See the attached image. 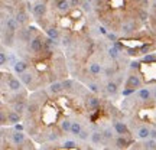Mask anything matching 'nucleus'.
I'll list each match as a JSON object with an SVG mask.
<instances>
[{"label": "nucleus", "mask_w": 156, "mask_h": 150, "mask_svg": "<svg viewBox=\"0 0 156 150\" xmlns=\"http://www.w3.org/2000/svg\"><path fill=\"white\" fill-rule=\"evenodd\" d=\"M101 72V65L98 62H91L90 64V74L91 75H100Z\"/></svg>", "instance_id": "27"}, {"label": "nucleus", "mask_w": 156, "mask_h": 150, "mask_svg": "<svg viewBox=\"0 0 156 150\" xmlns=\"http://www.w3.org/2000/svg\"><path fill=\"white\" fill-rule=\"evenodd\" d=\"M62 91H65V89H64V85H62V82H59V81H54V82H51V85H49V92L52 95L61 94Z\"/></svg>", "instance_id": "18"}, {"label": "nucleus", "mask_w": 156, "mask_h": 150, "mask_svg": "<svg viewBox=\"0 0 156 150\" xmlns=\"http://www.w3.org/2000/svg\"><path fill=\"white\" fill-rule=\"evenodd\" d=\"M7 121H9V124L15 126V124H17V123L22 121V114H19V113L15 111V110L7 111Z\"/></svg>", "instance_id": "15"}, {"label": "nucleus", "mask_w": 156, "mask_h": 150, "mask_svg": "<svg viewBox=\"0 0 156 150\" xmlns=\"http://www.w3.org/2000/svg\"><path fill=\"white\" fill-rule=\"evenodd\" d=\"M84 0H69V5H71V9H77V7H81Z\"/></svg>", "instance_id": "42"}, {"label": "nucleus", "mask_w": 156, "mask_h": 150, "mask_svg": "<svg viewBox=\"0 0 156 150\" xmlns=\"http://www.w3.org/2000/svg\"><path fill=\"white\" fill-rule=\"evenodd\" d=\"M19 149H35V146H34V141L32 140H25L22 145L19 146Z\"/></svg>", "instance_id": "39"}, {"label": "nucleus", "mask_w": 156, "mask_h": 150, "mask_svg": "<svg viewBox=\"0 0 156 150\" xmlns=\"http://www.w3.org/2000/svg\"><path fill=\"white\" fill-rule=\"evenodd\" d=\"M77 137L80 140H83V141H87V140L91 137V131H90V130H87V128H83V130H81V133L78 134Z\"/></svg>", "instance_id": "32"}, {"label": "nucleus", "mask_w": 156, "mask_h": 150, "mask_svg": "<svg viewBox=\"0 0 156 150\" xmlns=\"http://www.w3.org/2000/svg\"><path fill=\"white\" fill-rule=\"evenodd\" d=\"M46 33H48V36H49V38L55 39V40H58V39L61 38V33H59L58 28H55V26H51V28L46 30Z\"/></svg>", "instance_id": "26"}, {"label": "nucleus", "mask_w": 156, "mask_h": 150, "mask_svg": "<svg viewBox=\"0 0 156 150\" xmlns=\"http://www.w3.org/2000/svg\"><path fill=\"white\" fill-rule=\"evenodd\" d=\"M119 85H120L119 82L113 81V79H108V81L106 82V91H107V94L117 95V94H119Z\"/></svg>", "instance_id": "14"}, {"label": "nucleus", "mask_w": 156, "mask_h": 150, "mask_svg": "<svg viewBox=\"0 0 156 150\" xmlns=\"http://www.w3.org/2000/svg\"><path fill=\"white\" fill-rule=\"evenodd\" d=\"M16 62H17V59L15 58L13 54H7V64H9V65L15 67V64H16Z\"/></svg>", "instance_id": "43"}, {"label": "nucleus", "mask_w": 156, "mask_h": 150, "mask_svg": "<svg viewBox=\"0 0 156 150\" xmlns=\"http://www.w3.org/2000/svg\"><path fill=\"white\" fill-rule=\"evenodd\" d=\"M107 38L110 39V42H113V44H114V42H117V36L114 33H107Z\"/></svg>", "instance_id": "45"}, {"label": "nucleus", "mask_w": 156, "mask_h": 150, "mask_svg": "<svg viewBox=\"0 0 156 150\" xmlns=\"http://www.w3.org/2000/svg\"><path fill=\"white\" fill-rule=\"evenodd\" d=\"M62 46H65V48H68V46H71V44H73V40H71V36L69 35H65L64 38H62Z\"/></svg>", "instance_id": "40"}, {"label": "nucleus", "mask_w": 156, "mask_h": 150, "mask_svg": "<svg viewBox=\"0 0 156 150\" xmlns=\"http://www.w3.org/2000/svg\"><path fill=\"white\" fill-rule=\"evenodd\" d=\"M90 140H91V143L95 145V146H100L106 141L101 130H94V131H91V137H90Z\"/></svg>", "instance_id": "13"}, {"label": "nucleus", "mask_w": 156, "mask_h": 150, "mask_svg": "<svg viewBox=\"0 0 156 150\" xmlns=\"http://www.w3.org/2000/svg\"><path fill=\"white\" fill-rule=\"evenodd\" d=\"M87 87H88L90 91H93V92H95V94H98V92H100V87H98V84H97V82L90 81V82L87 84Z\"/></svg>", "instance_id": "38"}, {"label": "nucleus", "mask_w": 156, "mask_h": 150, "mask_svg": "<svg viewBox=\"0 0 156 150\" xmlns=\"http://www.w3.org/2000/svg\"><path fill=\"white\" fill-rule=\"evenodd\" d=\"M59 134L61 133L49 131V133H46V140H48V141H58V140H59Z\"/></svg>", "instance_id": "35"}, {"label": "nucleus", "mask_w": 156, "mask_h": 150, "mask_svg": "<svg viewBox=\"0 0 156 150\" xmlns=\"http://www.w3.org/2000/svg\"><path fill=\"white\" fill-rule=\"evenodd\" d=\"M28 69H29V64L26 61H17L15 64V67H13V71L16 72V75H20V74H23Z\"/></svg>", "instance_id": "16"}, {"label": "nucleus", "mask_w": 156, "mask_h": 150, "mask_svg": "<svg viewBox=\"0 0 156 150\" xmlns=\"http://www.w3.org/2000/svg\"><path fill=\"white\" fill-rule=\"evenodd\" d=\"M15 17H16V20L19 22L20 26H26V25L29 23V19H30L28 10H25V9H22V7L16 9V12H15Z\"/></svg>", "instance_id": "6"}, {"label": "nucleus", "mask_w": 156, "mask_h": 150, "mask_svg": "<svg viewBox=\"0 0 156 150\" xmlns=\"http://www.w3.org/2000/svg\"><path fill=\"white\" fill-rule=\"evenodd\" d=\"M142 78L137 75V74H132L129 75L127 79H126V88H130V89H139L142 87Z\"/></svg>", "instance_id": "5"}, {"label": "nucleus", "mask_w": 156, "mask_h": 150, "mask_svg": "<svg viewBox=\"0 0 156 150\" xmlns=\"http://www.w3.org/2000/svg\"><path fill=\"white\" fill-rule=\"evenodd\" d=\"M2 28L9 29V30H12V32H17V30L20 29V25H19V22L16 20V17L15 16L13 17L9 16L5 22H2Z\"/></svg>", "instance_id": "9"}, {"label": "nucleus", "mask_w": 156, "mask_h": 150, "mask_svg": "<svg viewBox=\"0 0 156 150\" xmlns=\"http://www.w3.org/2000/svg\"><path fill=\"white\" fill-rule=\"evenodd\" d=\"M22 81L20 78H16V77H9L7 78V88L13 91V92H17V91H22Z\"/></svg>", "instance_id": "10"}, {"label": "nucleus", "mask_w": 156, "mask_h": 150, "mask_svg": "<svg viewBox=\"0 0 156 150\" xmlns=\"http://www.w3.org/2000/svg\"><path fill=\"white\" fill-rule=\"evenodd\" d=\"M39 108H41V104L36 103L34 98H30V101H29V104H28V113L29 114H35V113H38Z\"/></svg>", "instance_id": "25"}, {"label": "nucleus", "mask_w": 156, "mask_h": 150, "mask_svg": "<svg viewBox=\"0 0 156 150\" xmlns=\"http://www.w3.org/2000/svg\"><path fill=\"white\" fill-rule=\"evenodd\" d=\"M137 29H139V19L134 17V19H127V20H124V22L120 25L119 30H120L124 36H132Z\"/></svg>", "instance_id": "2"}, {"label": "nucleus", "mask_w": 156, "mask_h": 150, "mask_svg": "<svg viewBox=\"0 0 156 150\" xmlns=\"http://www.w3.org/2000/svg\"><path fill=\"white\" fill-rule=\"evenodd\" d=\"M136 2H137V3H139V5L142 6V7H147V6H149V2H151V0H136Z\"/></svg>", "instance_id": "44"}, {"label": "nucleus", "mask_w": 156, "mask_h": 150, "mask_svg": "<svg viewBox=\"0 0 156 150\" xmlns=\"http://www.w3.org/2000/svg\"><path fill=\"white\" fill-rule=\"evenodd\" d=\"M45 36L44 35H35L34 38H32V40L28 44V51L32 54V55H41L42 52H44L45 49Z\"/></svg>", "instance_id": "1"}, {"label": "nucleus", "mask_w": 156, "mask_h": 150, "mask_svg": "<svg viewBox=\"0 0 156 150\" xmlns=\"http://www.w3.org/2000/svg\"><path fill=\"white\" fill-rule=\"evenodd\" d=\"M113 126H114V131H116L117 134H129L127 126H126L123 121H114Z\"/></svg>", "instance_id": "19"}, {"label": "nucleus", "mask_w": 156, "mask_h": 150, "mask_svg": "<svg viewBox=\"0 0 156 150\" xmlns=\"http://www.w3.org/2000/svg\"><path fill=\"white\" fill-rule=\"evenodd\" d=\"M151 130L152 128H149L147 126H142V127H139V130H137V136H139V139H149L151 137Z\"/></svg>", "instance_id": "22"}, {"label": "nucleus", "mask_w": 156, "mask_h": 150, "mask_svg": "<svg viewBox=\"0 0 156 150\" xmlns=\"http://www.w3.org/2000/svg\"><path fill=\"white\" fill-rule=\"evenodd\" d=\"M132 68H139V62H132Z\"/></svg>", "instance_id": "47"}, {"label": "nucleus", "mask_w": 156, "mask_h": 150, "mask_svg": "<svg viewBox=\"0 0 156 150\" xmlns=\"http://www.w3.org/2000/svg\"><path fill=\"white\" fill-rule=\"evenodd\" d=\"M17 40V32H12L9 29L2 28V45L7 48H13Z\"/></svg>", "instance_id": "3"}, {"label": "nucleus", "mask_w": 156, "mask_h": 150, "mask_svg": "<svg viewBox=\"0 0 156 150\" xmlns=\"http://www.w3.org/2000/svg\"><path fill=\"white\" fill-rule=\"evenodd\" d=\"M81 130H83V126L77 121H73V126H71V134L74 136H78V134L81 133Z\"/></svg>", "instance_id": "31"}, {"label": "nucleus", "mask_w": 156, "mask_h": 150, "mask_svg": "<svg viewBox=\"0 0 156 150\" xmlns=\"http://www.w3.org/2000/svg\"><path fill=\"white\" fill-rule=\"evenodd\" d=\"M35 77H36V75H34V74L29 72V71H25L23 74H20V75H19L20 81H22V82L25 84V85H26V87H28L29 89H30V88H35V87H34Z\"/></svg>", "instance_id": "11"}, {"label": "nucleus", "mask_w": 156, "mask_h": 150, "mask_svg": "<svg viewBox=\"0 0 156 150\" xmlns=\"http://www.w3.org/2000/svg\"><path fill=\"white\" fill-rule=\"evenodd\" d=\"M81 9H83V10L85 12V13H87V12H91V10H93V7H91V3H90L88 0H87V2L84 0L83 5H81Z\"/></svg>", "instance_id": "41"}, {"label": "nucleus", "mask_w": 156, "mask_h": 150, "mask_svg": "<svg viewBox=\"0 0 156 150\" xmlns=\"http://www.w3.org/2000/svg\"><path fill=\"white\" fill-rule=\"evenodd\" d=\"M56 10L61 12V13H68V12L71 10L69 0H58L56 2Z\"/></svg>", "instance_id": "17"}, {"label": "nucleus", "mask_w": 156, "mask_h": 150, "mask_svg": "<svg viewBox=\"0 0 156 150\" xmlns=\"http://www.w3.org/2000/svg\"><path fill=\"white\" fill-rule=\"evenodd\" d=\"M143 64H153V62H156V55L155 54H147V55L143 56Z\"/></svg>", "instance_id": "36"}, {"label": "nucleus", "mask_w": 156, "mask_h": 150, "mask_svg": "<svg viewBox=\"0 0 156 150\" xmlns=\"http://www.w3.org/2000/svg\"><path fill=\"white\" fill-rule=\"evenodd\" d=\"M137 19H139L140 23L147 22V19H149V13H147V10H146V7H140L139 10H137Z\"/></svg>", "instance_id": "24"}, {"label": "nucleus", "mask_w": 156, "mask_h": 150, "mask_svg": "<svg viewBox=\"0 0 156 150\" xmlns=\"http://www.w3.org/2000/svg\"><path fill=\"white\" fill-rule=\"evenodd\" d=\"M62 85H64V89H65V91H69V92H71V91H74V88H75V87H74V85H75V81H74V79H64V81H62Z\"/></svg>", "instance_id": "29"}, {"label": "nucleus", "mask_w": 156, "mask_h": 150, "mask_svg": "<svg viewBox=\"0 0 156 150\" xmlns=\"http://www.w3.org/2000/svg\"><path fill=\"white\" fill-rule=\"evenodd\" d=\"M155 101H156V88H155Z\"/></svg>", "instance_id": "48"}, {"label": "nucleus", "mask_w": 156, "mask_h": 150, "mask_svg": "<svg viewBox=\"0 0 156 150\" xmlns=\"http://www.w3.org/2000/svg\"><path fill=\"white\" fill-rule=\"evenodd\" d=\"M114 74H116V69H114L112 65H106V67H104V75H106L107 78H112Z\"/></svg>", "instance_id": "37"}, {"label": "nucleus", "mask_w": 156, "mask_h": 150, "mask_svg": "<svg viewBox=\"0 0 156 150\" xmlns=\"http://www.w3.org/2000/svg\"><path fill=\"white\" fill-rule=\"evenodd\" d=\"M46 12H48V5L44 3V2H38V3H35L34 5V16L36 19H41V17H45L46 15Z\"/></svg>", "instance_id": "7"}, {"label": "nucleus", "mask_w": 156, "mask_h": 150, "mask_svg": "<svg viewBox=\"0 0 156 150\" xmlns=\"http://www.w3.org/2000/svg\"><path fill=\"white\" fill-rule=\"evenodd\" d=\"M108 56L113 58V59H117V58L120 56L119 48H117V46H112V48H108Z\"/></svg>", "instance_id": "34"}, {"label": "nucleus", "mask_w": 156, "mask_h": 150, "mask_svg": "<svg viewBox=\"0 0 156 150\" xmlns=\"http://www.w3.org/2000/svg\"><path fill=\"white\" fill-rule=\"evenodd\" d=\"M142 149H146V150H156V139H145V141L142 143Z\"/></svg>", "instance_id": "23"}, {"label": "nucleus", "mask_w": 156, "mask_h": 150, "mask_svg": "<svg viewBox=\"0 0 156 150\" xmlns=\"http://www.w3.org/2000/svg\"><path fill=\"white\" fill-rule=\"evenodd\" d=\"M71 126H73V121L69 118H62L59 123V128L62 133H71Z\"/></svg>", "instance_id": "21"}, {"label": "nucleus", "mask_w": 156, "mask_h": 150, "mask_svg": "<svg viewBox=\"0 0 156 150\" xmlns=\"http://www.w3.org/2000/svg\"><path fill=\"white\" fill-rule=\"evenodd\" d=\"M84 101H85V106H87V108H88V110H91V111L97 110V108L100 107V104H101L100 97L95 94V92H93V91H91V92H88V94H85Z\"/></svg>", "instance_id": "4"}, {"label": "nucleus", "mask_w": 156, "mask_h": 150, "mask_svg": "<svg viewBox=\"0 0 156 150\" xmlns=\"http://www.w3.org/2000/svg\"><path fill=\"white\" fill-rule=\"evenodd\" d=\"M124 134H119L116 137V147L117 149H126V147H129V140L126 139V137H123Z\"/></svg>", "instance_id": "20"}, {"label": "nucleus", "mask_w": 156, "mask_h": 150, "mask_svg": "<svg viewBox=\"0 0 156 150\" xmlns=\"http://www.w3.org/2000/svg\"><path fill=\"white\" fill-rule=\"evenodd\" d=\"M137 95H139V98L142 101H149L151 100V91L149 89H139V92H137Z\"/></svg>", "instance_id": "30"}, {"label": "nucleus", "mask_w": 156, "mask_h": 150, "mask_svg": "<svg viewBox=\"0 0 156 150\" xmlns=\"http://www.w3.org/2000/svg\"><path fill=\"white\" fill-rule=\"evenodd\" d=\"M12 110H15V111H17L19 114H25V111H28V103H26V100H17L15 101L13 104H12Z\"/></svg>", "instance_id": "12"}, {"label": "nucleus", "mask_w": 156, "mask_h": 150, "mask_svg": "<svg viewBox=\"0 0 156 150\" xmlns=\"http://www.w3.org/2000/svg\"><path fill=\"white\" fill-rule=\"evenodd\" d=\"M62 149H78V145L74 141V140H65L61 146Z\"/></svg>", "instance_id": "33"}, {"label": "nucleus", "mask_w": 156, "mask_h": 150, "mask_svg": "<svg viewBox=\"0 0 156 150\" xmlns=\"http://www.w3.org/2000/svg\"><path fill=\"white\" fill-rule=\"evenodd\" d=\"M101 131H103V136H104V140H106V141H112L113 137H114V131H113V128L106 127V128H103Z\"/></svg>", "instance_id": "28"}, {"label": "nucleus", "mask_w": 156, "mask_h": 150, "mask_svg": "<svg viewBox=\"0 0 156 150\" xmlns=\"http://www.w3.org/2000/svg\"><path fill=\"white\" fill-rule=\"evenodd\" d=\"M151 137L152 139H156V128H152L151 130Z\"/></svg>", "instance_id": "46"}, {"label": "nucleus", "mask_w": 156, "mask_h": 150, "mask_svg": "<svg viewBox=\"0 0 156 150\" xmlns=\"http://www.w3.org/2000/svg\"><path fill=\"white\" fill-rule=\"evenodd\" d=\"M97 2H98V0H97Z\"/></svg>", "instance_id": "49"}, {"label": "nucleus", "mask_w": 156, "mask_h": 150, "mask_svg": "<svg viewBox=\"0 0 156 150\" xmlns=\"http://www.w3.org/2000/svg\"><path fill=\"white\" fill-rule=\"evenodd\" d=\"M10 140H12V143L16 145V147L19 149V146L26 140V136H25V133H23L22 130H16V128H15L10 134Z\"/></svg>", "instance_id": "8"}]
</instances>
